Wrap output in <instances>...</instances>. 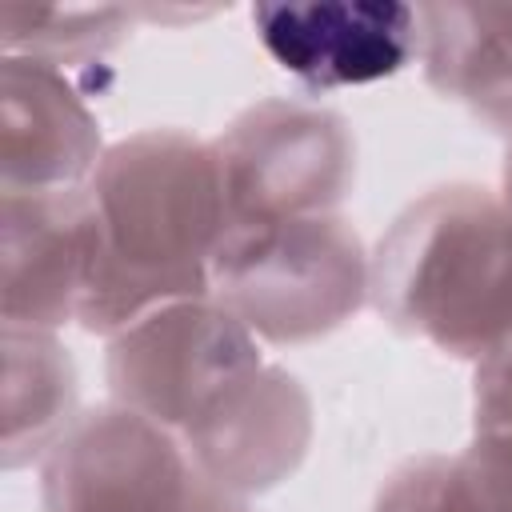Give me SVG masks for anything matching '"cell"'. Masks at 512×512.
I'll use <instances>...</instances> for the list:
<instances>
[{
  "instance_id": "1",
  "label": "cell",
  "mask_w": 512,
  "mask_h": 512,
  "mask_svg": "<svg viewBox=\"0 0 512 512\" xmlns=\"http://www.w3.org/2000/svg\"><path fill=\"white\" fill-rule=\"evenodd\" d=\"M268 52L308 84H364L408 56L404 4H268L256 8Z\"/></svg>"
}]
</instances>
